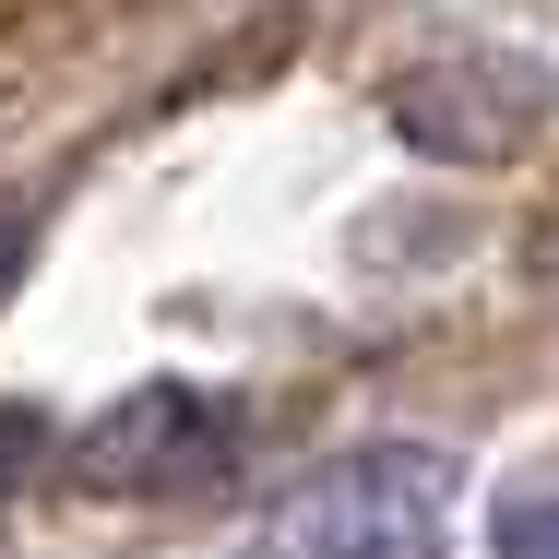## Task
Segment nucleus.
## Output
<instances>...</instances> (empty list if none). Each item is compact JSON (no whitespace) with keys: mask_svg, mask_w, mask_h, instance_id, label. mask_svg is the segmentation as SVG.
<instances>
[{"mask_svg":"<svg viewBox=\"0 0 559 559\" xmlns=\"http://www.w3.org/2000/svg\"><path fill=\"white\" fill-rule=\"evenodd\" d=\"M452 524V464L429 441H381L322 464L310 488H286L262 512L274 559H429V536Z\"/></svg>","mask_w":559,"mask_h":559,"instance_id":"nucleus-1","label":"nucleus"},{"mask_svg":"<svg viewBox=\"0 0 559 559\" xmlns=\"http://www.w3.org/2000/svg\"><path fill=\"white\" fill-rule=\"evenodd\" d=\"M500 559H559V488L500 500Z\"/></svg>","mask_w":559,"mask_h":559,"instance_id":"nucleus-4","label":"nucleus"},{"mask_svg":"<svg viewBox=\"0 0 559 559\" xmlns=\"http://www.w3.org/2000/svg\"><path fill=\"white\" fill-rule=\"evenodd\" d=\"M393 131H405L417 155H441V167H500V155H524L536 96H524L512 72L429 60V72H405V84H393Z\"/></svg>","mask_w":559,"mask_h":559,"instance_id":"nucleus-3","label":"nucleus"},{"mask_svg":"<svg viewBox=\"0 0 559 559\" xmlns=\"http://www.w3.org/2000/svg\"><path fill=\"white\" fill-rule=\"evenodd\" d=\"M226 464H238V429H226V405H203L191 381L119 393L108 417L72 441V476H84V488H131V500H155V488H215Z\"/></svg>","mask_w":559,"mask_h":559,"instance_id":"nucleus-2","label":"nucleus"},{"mask_svg":"<svg viewBox=\"0 0 559 559\" xmlns=\"http://www.w3.org/2000/svg\"><path fill=\"white\" fill-rule=\"evenodd\" d=\"M24 250H36V215L0 203V298H12V274H24Z\"/></svg>","mask_w":559,"mask_h":559,"instance_id":"nucleus-5","label":"nucleus"}]
</instances>
